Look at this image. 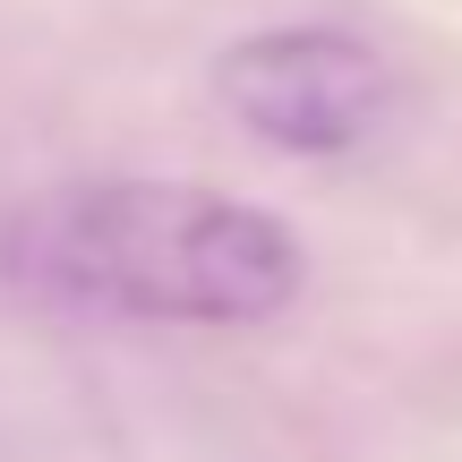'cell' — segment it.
Instances as JSON below:
<instances>
[{
  "mask_svg": "<svg viewBox=\"0 0 462 462\" xmlns=\"http://www.w3.org/2000/svg\"><path fill=\"white\" fill-rule=\"evenodd\" d=\"M0 282L129 326H265L309 291V248L198 180H69L0 215Z\"/></svg>",
  "mask_w": 462,
  "mask_h": 462,
  "instance_id": "obj_1",
  "label": "cell"
},
{
  "mask_svg": "<svg viewBox=\"0 0 462 462\" xmlns=\"http://www.w3.org/2000/svg\"><path fill=\"white\" fill-rule=\"evenodd\" d=\"M394 95L385 51L343 26H257L215 60V103L282 154H360Z\"/></svg>",
  "mask_w": 462,
  "mask_h": 462,
  "instance_id": "obj_2",
  "label": "cell"
}]
</instances>
